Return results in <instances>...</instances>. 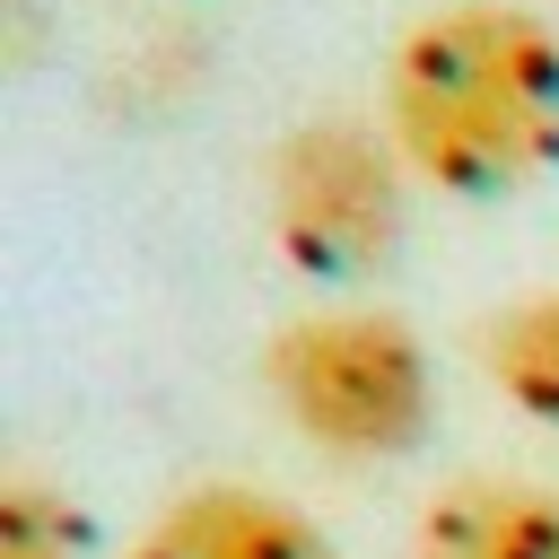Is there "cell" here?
<instances>
[{
    "label": "cell",
    "mask_w": 559,
    "mask_h": 559,
    "mask_svg": "<svg viewBox=\"0 0 559 559\" xmlns=\"http://www.w3.org/2000/svg\"><path fill=\"white\" fill-rule=\"evenodd\" d=\"M384 140L454 201H507L559 166V26L515 0H454L384 61Z\"/></svg>",
    "instance_id": "1"
},
{
    "label": "cell",
    "mask_w": 559,
    "mask_h": 559,
    "mask_svg": "<svg viewBox=\"0 0 559 559\" xmlns=\"http://www.w3.org/2000/svg\"><path fill=\"white\" fill-rule=\"evenodd\" d=\"M280 419L332 463H402L437 419V367L384 306H323L262 341Z\"/></svg>",
    "instance_id": "2"
},
{
    "label": "cell",
    "mask_w": 559,
    "mask_h": 559,
    "mask_svg": "<svg viewBox=\"0 0 559 559\" xmlns=\"http://www.w3.org/2000/svg\"><path fill=\"white\" fill-rule=\"evenodd\" d=\"M271 245L306 280H367L402 236V148L349 114H314L280 131L262 166Z\"/></svg>",
    "instance_id": "3"
},
{
    "label": "cell",
    "mask_w": 559,
    "mask_h": 559,
    "mask_svg": "<svg viewBox=\"0 0 559 559\" xmlns=\"http://www.w3.org/2000/svg\"><path fill=\"white\" fill-rule=\"evenodd\" d=\"M122 559H341L332 533L253 480H201L148 515V533Z\"/></svg>",
    "instance_id": "4"
},
{
    "label": "cell",
    "mask_w": 559,
    "mask_h": 559,
    "mask_svg": "<svg viewBox=\"0 0 559 559\" xmlns=\"http://www.w3.org/2000/svg\"><path fill=\"white\" fill-rule=\"evenodd\" d=\"M411 559H559V498L533 480H445L411 524Z\"/></svg>",
    "instance_id": "5"
},
{
    "label": "cell",
    "mask_w": 559,
    "mask_h": 559,
    "mask_svg": "<svg viewBox=\"0 0 559 559\" xmlns=\"http://www.w3.org/2000/svg\"><path fill=\"white\" fill-rule=\"evenodd\" d=\"M480 367L524 419L559 428V288H533V297L498 306L480 323Z\"/></svg>",
    "instance_id": "6"
},
{
    "label": "cell",
    "mask_w": 559,
    "mask_h": 559,
    "mask_svg": "<svg viewBox=\"0 0 559 559\" xmlns=\"http://www.w3.org/2000/svg\"><path fill=\"white\" fill-rule=\"evenodd\" d=\"M79 550H87L79 507H70L52 480L9 472V480H0V559H79Z\"/></svg>",
    "instance_id": "7"
}]
</instances>
